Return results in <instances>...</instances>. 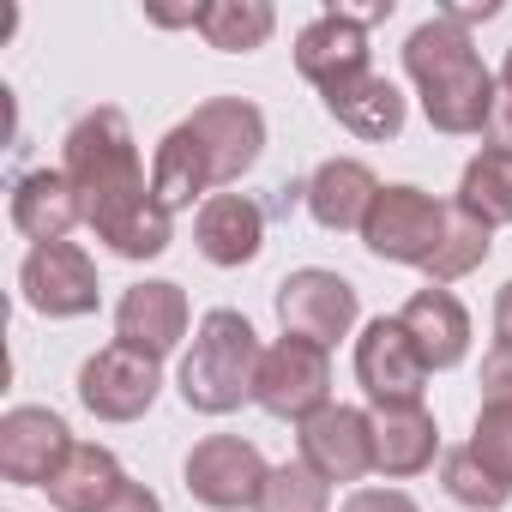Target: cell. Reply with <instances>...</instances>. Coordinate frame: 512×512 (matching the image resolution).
<instances>
[{"instance_id": "6da1fadb", "label": "cell", "mask_w": 512, "mask_h": 512, "mask_svg": "<svg viewBox=\"0 0 512 512\" xmlns=\"http://www.w3.org/2000/svg\"><path fill=\"white\" fill-rule=\"evenodd\" d=\"M67 181L79 187L85 223L121 260H157L169 247V211H157L151 181L139 169V145L121 109H91L67 133Z\"/></svg>"}, {"instance_id": "7a4b0ae2", "label": "cell", "mask_w": 512, "mask_h": 512, "mask_svg": "<svg viewBox=\"0 0 512 512\" xmlns=\"http://www.w3.org/2000/svg\"><path fill=\"white\" fill-rule=\"evenodd\" d=\"M404 67H410V79L422 91L428 127H440V133H488L494 73L470 49L464 25H452L446 13H434L428 25H416L410 43H404Z\"/></svg>"}, {"instance_id": "3957f363", "label": "cell", "mask_w": 512, "mask_h": 512, "mask_svg": "<svg viewBox=\"0 0 512 512\" xmlns=\"http://www.w3.org/2000/svg\"><path fill=\"white\" fill-rule=\"evenodd\" d=\"M260 362H266V350H260V338H253L247 314L211 308L199 320V332H193L187 362H181V398H187V410H199V416L241 410L253 392H260Z\"/></svg>"}, {"instance_id": "277c9868", "label": "cell", "mask_w": 512, "mask_h": 512, "mask_svg": "<svg viewBox=\"0 0 512 512\" xmlns=\"http://www.w3.org/2000/svg\"><path fill=\"white\" fill-rule=\"evenodd\" d=\"M446 223L452 211L422 193V187H380L368 223H362V241L374 260H392V266H428L440 241H446Z\"/></svg>"}, {"instance_id": "5b68a950", "label": "cell", "mask_w": 512, "mask_h": 512, "mask_svg": "<svg viewBox=\"0 0 512 512\" xmlns=\"http://www.w3.org/2000/svg\"><path fill=\"white\" fill-rule=\"evenodd\" d=\"M272 464L260 458V446L241 440V434H205L187 452V494L205 500L211 512H241V506H260Z\"/></svg>"}, {"instance_id": "8992f818", "label": "cell", "mask_w": 512, "mask_h": 512, "mask_svg": "<svg viewBox=\"0 0 512 512\" xmlns=\"http://www.w3.org/2000/svg\"><path fill=\"white\" fill-rule=\"evenodd\" d=\"M253 398H260L272 416H284V422H308L314 410L332 404V362H326V350L284 332L266 350V362H260V392Z\"/></svg>"}, {"instance_id": "52a82bcc", "label": "cell", "mask_w": 512, "mask_h": 512, "mask_svg": "<svg viewBox=\"0 0 512 512\" xmlns=\"http://www.w3.org/2000/svg\"><path fill=\"white\" fill-rule=\"evenodd\" d=\"M356 380L374 398V410L386 404H422L428 386V362L416 350V338L404 332V320H368V332L356 338Z\"/></svg>"}, {"instance_id": "ba28073f", "label": "cell", "mask_w": 512, "mask_h": 512, "mask_svg": "<svg viewBox=\"0 0 512 512\" xmlns=\"http://www.w3.org/2000/svg\"><path fill=\"white\" fill-rule=\"evenodd\" d=\"M157 392H163L157 362L127 350V344H109L79 368V398L97 422H139L157 404Z\"/></svg>"}, {"instance_id": "9c48e42d", "label": "cell", "mask_w": 512, "mask_h": 512, "mask_svg": "<svg viewBox=\"0 0 512 512\" xmlns=\"http://www.w3.org/2000/svg\"><path fill=\"white\" fill-rule=\"evenodd\" d=\"M278 320H284L290 338H308V344L332 350V344L350 338V326H356V290H350V278L320 272V266L290 272V278L278 284Z\"/></svg>"}, {"instance_id": "30bf717a", "label": "cell", "mask_w": 512, "mask_h": 512, "mask_svg": "<svg viewBox=\"0 0 512 512\" xmlns=\"http://www.w3.org/2000/svg\"><path fill=\"white\" fill-rule=\"evenodd\" d=\"M73 458V434L55 410L43 404H19L0 416V476L19 488H49L61 476V464Z\"/></svg>"}, {"instance_id": "8fae6325", "label": "cell", "mask_w": 512, "mask_h": 512, "mask_svg": "<svg viewBox=\"0 0 512 512\" xmlns=\"http://www.w3.org/2000/svg\"><path fill=\"white\" fill-rule=\"evenodd\" d=\"M386 13H392V7H374V13H320V19L296 37V67H302V79H314L320 97H326V91H338V85L374 73V67H368V19H386Z\"/></svg>"}, {"instance_id": "7c38bea8", "label": "cell", "mask_w": 512, "mask_h": 512, "mask_svg": "<svg viewBox=\"0 0 512 512\" xmlns=\"http://www.w3.org/2000/svg\"><path fill=\"white\" fill-rule=\"evenodd\" d=\"M302 446V464L326 482H362L374 470V416L368 410H350V404H326L302 422L296 434Z\"/></svg>"}, {"instance_id": "4fadbf2b", "label": "cell", "mask_w": 512, "mask_h": 512, "mask_svg": "<svg viewBox=\"0 0 512 512\" xmlns=\"http://www.w3.org/2000/svg\"><path fill=\"white\" fill-rule=\"evenodd\" d=\"M19 290L37 314L49 320H79L97 308V266L91 253L73 247V241H49V247H31V260L19 272Z\"/></svg>"}, {"instance_id": "5bb4252c", "label": "cell", "mask_w": 512, "mask_h": 512, "mask_svg": "<svg viewBox=\"0 0 512 512\" xmlns=\"http://www.w3.org/2000/svg\"><path fill=\"white\" fill-rule=\"evenodd\" d=\"M187 127L199 133L205 157H211V181H241L266 151V115L253 109L247 97H211L187 115Z\"/></svg>"}, {"instance_id": "9a60e30c", "label": "cell", "mask_w": 512, "mask_h": 512, "mask_svg": "<svg viewBox=\"0 0 512 512\" xmlns=\"http://www.w3.org/2000/svg\"><path fill=\"white\" fill-rule=\"evenodd\" d=\"M181 338H187V296H181V284L157 278V284H133L121 296V308H115V344L163 362Z\"/></svg>"}, {"instance_id": "2e32d148", "label": "cell", "mask_w": 512, "mask_h": 512, "mask_svg": "<svg viewBox=\"0 0 512 512\" xmlns=\"http://www.w3.org/2000/svg\"><path fill=\"white\" fill-rule=\"evenodd\" d=\"M193 235H199V253L211 266H247L253 253L266 247V211L253 205L247 193H211L199 205Z\"/></svg>"}, {"instance_id": "e0dca14e", "label": "cell", "mask_w": 512, "mask_h": 512, "mask_svg": "<svg viewBox=\"0 0 512 512\" xmlns=\"http://www.w3.org/2000/svg\"><path fill=\"white\" fill-rule=\"evenodd\" d=\"M302 193H308V211H314L320 229H362L368 211H374V199H380V181H374L368 163L332 157V163L314 169V181Z\"/></svg>"}, {"instance_id": "ac0fdd59", "label": "cell", "mask_w": 512, "mask_h": 512, "mask_svg": "<svg viewBox=\"0 0 512 512\" xmlns=\"http://www.w3.org/2000/svg\"><path fill=\"white\" fill-rule=\"evenodd\" d=\"M398 320L416 338V350H422L428 368H458L464 362V350H470V314H464V302L452 290H434V284L416 290Z\"/></svg>"}, {"instance_id": "d6986e66", "label": "cell", "mask_w": 512, "mask_h": 512, "mask_svg": "<svg viewBox=\"0 0 512 512\" xmlns=\"http://www.w3.org/2000/svg\"><path fill=\"white\" fill-rule=\"evenodd\" d=\"M85 217V205H79V187L67 181V169H37V175H25L19 187H13V223H19V235H31L37 247H49V241H67V229Z\"/></svg>"}, {"instance_id": "ffe728a7", "label": "cell", "mask_w": 512, "mask_h": 512, "mask_svg": "<svg viewBox=\"0 0 512 512\" xmlns=\"http://www.w3.org/2000/svg\"><path fill=\"white\" fill-rule=\"evenodd\" d=\"M440 452V428L422 404H386L374 410V470L386 476H416Z\"/></svg>"}, {"instance_id": "44dd1931", "label": "cell", "mask_w": 512, "mask_h": 512, "mask_svg": "<svg viewBox=\"0 0 512 512\" xmlns=\"http://www.w3.org/2000/svg\"><path fill=\"white\" fill-rule=\"evenodd\" d=\"M205 187H217V181H211V157H205L199 133L181 121V127H169L163 145H157V163H151V199H157V211L175 217V211L193 205Z\"/></svg>"}, {"instance_id": "7402d4cb", "label": "cell", "mask_w": 512, "mask_h": 512, "mask_svg": "<svg viewBox=\"0 0 512 512\" xmlns=\"http://www.w3.org/2000/svg\"><path fill=\"white\" fill-rule=\"evenodd\" d=\"M121 488H127V470L115 464V452H103V446H73V458H67L61 476L49 482V506H55V512H103Z\"/></svg>"}, {"instance_id": "603a6c76", "label": "cell", "mask_w": 512, "mask_h": 512, "mask_svg": "<svg viewBox=\"0 0 512 512\" xmlns=\"http://www.w3.org/2000/svg\"><path fill=\"white\" fill-rule=\"evenodd\" d=\"M326 109H332L356 139H392V133L404 127V97H398V85L380 79V73H362V79L326 91Z\"/></svg>"}, {"instance_id": "cb8c5ba5", "label": "cell", "mask_w": 512, "mask_h": 512, "mask_svg": "<svg viewBox=\"0 0 512 512\" xmlns=\"http://www.w3.org/2000/svg\"><path fill=\"white\" fill-rule=\"evenodd\" d=\"M458 211H464V217H476L482 229L512 223V151L482 145V151L464 163V181H458Z\"/></svg>"}, {"instance_id": "d4e9b609", "label": "cell", "mask_w": 512, "mask_h": 512, "mask_svg": "<svg viewBox=\"0 0 512 512\" xmlns=\"http://www.w3.org/2000/svg\"><path fill=\"white\" fill-rule=\"evenodd\" d=\"M278 13L266 7V0H211V7H199V37L223 55H247L260 49L272 37Z\"/></svg>"}, {"instance_id": "484cf974", "label": "cell", "mask_w": 512, "mask_h": 512, "mask_svg": "<svg viewBox=\"0 0 512 512\" xmlns=\"http://www.w3.org/2000/svg\"><path fill=\"white\" fill-rule=\"evenodd\" d=\"M488 260V229L476 223V217H464V211H452V223H446V241H440V253L422 266L428 272V284L434 290H446L452 278H464V272H476Z\"/></svg>"}, {"instance_id": "4316f807", "label": "cell", "mask_w": 512, "mask_h": 512, "mask_svg": "<svg viewBox=\"0 0 512 512\" xmlns=\"http://www.w3.org/2000/svg\"><path fill=\"white\" fill-rule=\"evenodd\" d=\"M332 506V482L314 476L308 464H278L260 488V506L253 512H326Z\"/></svg>"}, {"instance_id": "83f0119b", "label": "cell", "mask_w": 512, "mask_h": 512, "mask_svg": "<svg viewBox=\"0 0 512 512\" xmlns=\"http://www.w3.org/2000/svg\"><path fill=\"white\" fill-rule=\"evenodd\" d=\"M440 482H446V494L458 500V506H476V512H500L506 500H512V488H500L476 458H470V446H458V452H446V470H440Z\"/></svg>"}, {"instance_id": "f1b7e54d", "label": "cell", "mask_w": 512, "mask_h": 512, "mask_svg": "<svg viewBox=\"0 0 512 512\" xmlns=\"http://www.w3.org/2000/svg\"><path fill=\"white\" fill-rule=\"evenodd\" d=\"M470 458H476L500 488H512V404H482L476 434H470Z\"/></svg>"}, {"instance_id": "f546056e", "label": "cell", "mask_w": 512, "mask_h": 512, "mask_svg": "<svg viewBox=\"0 0 512 512\" xmlns=\"http://www.w3.org/2000/svg\"><path fill=\"white\" fill-rule=\"evenodd\" d=\"M488 145L494 151H512V49H506V67L494 79V115H488Z\"/></svg>"}, {"instance_id": "4dcf8cb0", "label": "cell", "mask_w": 512, "mask_h": 512, "mask_svg": "<svg viewBox=\"0 0 512 512\" xmlns=\"http://www.w3.org/2000/svg\"><path fill=\"white\" fill-rule=\"evenodd\" d=\"M482 404H512V350H488L482 362Z\"/></svg>"}, {"instance_id": "1f68e13d", "label": "cell", "mask_w": 512, "mask_h": 512, "mask_svg": "<svg viewBox=\"0 0 512 512\" xmlns=\"http://www.w3.org/2000/svg\"><path fill=\"white\" fill-rule=\"evenodd\" d=\"M344 512H416V500L404 488H356L344 500Z\"/></svg>"}, {"instance_id": "d6a6232c", "label": "cell", "mask_w": 512, "mask_h": 512, "mask_svg": "<svg viewBox=\"0 0 512 512\" xmlns=\"http://www.w3.org/2000/svg\"><path fill=\"white\" fill-rule=\"evenodd\" d=\"M103 512H163V500H157L145 482H127V488H121V494H115Z\"/></svg>"}, {"instance_id": "836d02e7", "label": "cell", "mask_w": 512, "mask_h": 512, "mask_svg": "<svg viewBox=\"0 0 512 512\" xmlns=\"http://www.w3.org/2000/svg\"><path fill=\"white\" fill-rule=\"evenodd\" d=\"M494 344H500V350H512V284L494 296Z\"/></svg>"}]
</instances>
